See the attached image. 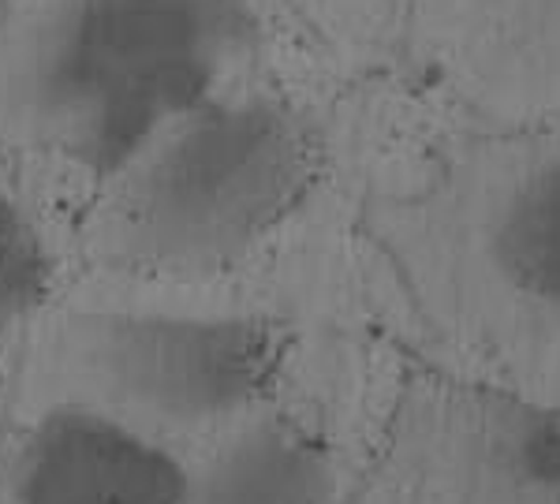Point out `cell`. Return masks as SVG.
I'll return each instance as SVG.
<instances>
[{"instance_id": "obj_1", "label": "cell", "mask_w": 560, "mask_h": 504, "mask_svg": "<svg viewBox=\"0 0 560 504\" xmlns=\"http://www.w3.org/2000/svg\"><path fill=\"white\" fill-rule=\"evenodd\" d=\"M314 173L303 116L266 90L229 86L105 187L94 250L139 277H217L292 218Z\"/></svg>"}, {"instance_id": "obj_2", "label": "cell", "mask_w": 560, "mask_h": 504, "mask_svg": "<svg viewBox=\"0 0 560 504\" xmlns=\"http://www.w3.org/2000/svg\"><path fill=\"white\" fill-rule=\"evenodd\" d=\"M250 0H31L0 20V134L52 150L116 94L255 49Z\"/></svg>"}, {"instance_id": "obj_3", "label": "cell", "mask_w": 560, "mask_h": 504, "mask_svg": "<svg viewBox=\"0 0 560 504\" xmlns=\"http://www.w3.org/2000/svg\"><path fill=\"white\" fill-rule=\"evenodd\" d=\"M280 332L258 314L90 310L57 337L75 400L142 430L247 419L280 371Z\"/></svg>"}, {"instance_id": "obj_4", "label": "cell", "mask_w": 560, "mask_h": 504, "mask_svg": "<svg viewBox=\"0 0 560 504\" xmlns=\"http://www.w3.org/2000/svg\"><path fill=\"white\" fill-rule=\"evenodd\" d=\"M464 247L478 284L560 348V128L493 142L464 176Z\"/></svg>"}, {"instance_id": "obj_5", "label": "cell", "mask_w": 560, "mask_h": 504, "mask_svg": "<svg viewBox=\"0 0 560 504\" xmlns=\"http://www.w3.org/2000/svg\"><path fill=\"white\" fill-rule=\"evenodd\" d=\"M187 490L150 430L83 400L52 403L0 467V504H184Z\"/></svg>"}, {"instance_id": "obj_6", "label": "cell", "mask_w": 560, "mask_h": 504, "mask_svg": "<svg viewBox=\"0 0 560 504\" xmlns=\"http://www.w3.org/2000/svg\"><path fill=\"white\" fill-rule=\"evenodd\" d=\"M411 26L475 105L560 128V0H419Z\"/></svg>"}, {"instance_id": "obj_7", "label": "cell", "mask_w": 560, "mask_h": 504, "mask_svg": "<svg viewBox=\"0 0 560 504\" xmlns=\"http://www.w3.org/2000/svg\"><path fill=\"white\" fill-rule=\"evenodd\" d=\"M430 456L448 504H560V400L448 392L433 411Z\"/></svg>"}, {"instance_id": "obj_8", "label": "cell", "mask_w": 560, "mask_h": 504, "mask_svg": "<svg viewBox=\"0 0 560 504\" xmlns=\"http://www.w3.org/2000/svg\"><path fill=\"white\" fill-rule=\"evenodd\" d=\"M184 504H345L329 448L284 415H258L191 474Z\"/></svg>"}, {"instance_id": "obj_9", "label": "cell", "mask_w": 560, "mask_h": 504, "mask_svg": "<svg viewBox=\"0 0 560 504\" xmlns=\"http://www.w3.org/2000/svg\"><path fill=\"white\" fill-rule=\"evenodd\" d=\"M45 284H49V255L38 228L0 187V344L42 303Z\"/></svg>"}, {"instance_id": "obj_10", "label": "cell", "mask_w": 560, "mask_h": 504, "mask_svg": "<svg viewBox=\"0 0 560 504\" xmlns=\"http://www.w3.org/2000/svg\"><path fill=\"white\" fill-rule=\"evenodd\" d=\"M325 31L345 38V45L385 42L393 31L415 23L419 0H303Z\"/></svg>"}]
</instances>
